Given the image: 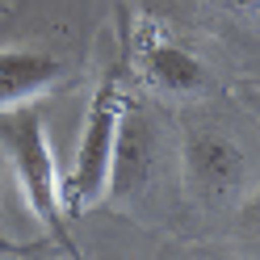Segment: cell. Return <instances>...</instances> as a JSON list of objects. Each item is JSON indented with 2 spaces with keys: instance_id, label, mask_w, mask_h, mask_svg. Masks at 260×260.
<instances>
[{
  "instance_id": "obj_1",
  "label": "cell",
  "mask_w": 260,
  "mask_h": 260,
  "mask_svg": "<svg viewBox=\"0 0 260 260\" xmlns=\"http://www.w3.org/2000/svg\"><path fill=\"white\" fill-rule=\"evenodd\" d=\"M0 143L13 159L17 185L25 193V206L34 214L46 235H51L63 252H76V243L68 235V214L59 206V168L51 155V135H46V113L38 101H21L0 109Z\"/></svg>"
},
{
  "instance_id": "obj_6",
  "label": "cell",
  "mask_w": 260,
  "mask_h": 260,
  "mask_svg": "<svg viewBox=\"0 0 260 260\" xmlns=\"http://www.w3.org/2000/svg\"><path fill=\"white\" fill-rule=\"evenodd\" d=\"M63 76V63L34 46H0V109L34 101Z\"/></svg>"
},
{
  "instance_id": "obj_7",
  "label": "cell",
  "mask_w": 260,
  "mask_h": 260,
  "mask_svg": "<svg viewBox=\"0 0 260 260\" xmlns=\"http://www.w3.org/2000/svg\"><path fill=\"white\" fill-rule=\"evenodd\" d=\"M218 5L235 9V13H252V9H256V0H218Z\"/></svg>"
},
{
  "instance_id": "obj_4",
  "label": "cell",
  "mask_w": 260,
  "mask_h": 260,
  "mask_svg": "<svg viewBox=\"0 0 260 260\" xmlns=\"http://www.w3.org/2000/svg\"><path fill=\"white\" fill-rule=\"evenodd\" d=\"M168 164V143L143 109H135L126 101L122 122H118V143H113V164H109V189L105 198L135 206L139 198H147L155 189V181L164 176Z\"/></svg>"
},
{
  "instance_id": "obj_5",
  "label": "cell",
  "mask_w": 260,
  "mask_h": 260,
  "mask_svg": "<svg viewBox=\"0 0 260 260\" xmlns=\"http://www.w3.org/2000/svg\"><path fill=\"white\" fill-rule=\"evenodd\" d=\"M181 168L189 189L206 202H222L248 181V155L222 130H189L181 147Z\"/></svg>"
},
{
  "instance_id": "obj_2",
  "label": "cell",
  "mask_w": 260,
  "mask_h": 260,
  "mask_svg": "<svg viewBox=\"0 0 260 260\" xmlns=\"http://www.w3.org/2000/svg\"><path fill=\"white\" fill-rule=\"evenodd\" d=\"M122 109H126V92H122V84L109 72L101 84H96L92 101H88V122H84V130H80L72 168H68V176H59V206H63L68 218H80L96 202H105Z\"/></svg>"
},
{
  "instance_id": "obj_3",
  "label": "cell",
  "mask_w": 260,
  "mask_h": 260,
  "mask_svg": "<svg viewBox=\"0 0 260 260\" xmlns=\"http://www.w3.org/2000/svg\"><path fill=\"white\" fill-rule=\"evenodd\" d=\"M126 59H130V68H135V76L143 84L155 88V92H168V96H198L214 80L210 68L159 17H139L135 21Z\"/></svg>"
}]
</instances>
